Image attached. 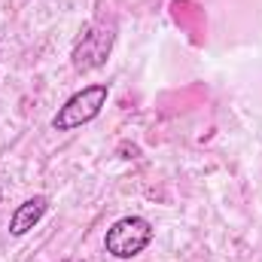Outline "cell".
Here are the masks:
<instances>
[{
    "label": "cell",
    "mask_w": 262,
    "mask_h": 262,
    "mask_svg": "<svg viewBox=\"0 0 262 262\" xmlns=\"http://www.w3.org/2000/svg\"><path fill=\"white\" fill-rule=\"evenodd\" d=\"M107 98H110V85L107 82L82 85L76 95H70L64 104L58 107V113L52 116V128L55 131H76V128H82V125H89L107 107Z\"/></svg>",
    "instance_id": "6da1fadb"
},
{
    "label": "cell",
    "mask_w": 262,
    "mask_h": 262,
    "mask_svg": "<svg viewBox=\"0 0 262 262\" xmlns=\"http://www.w3.org/2000/svg\"><path fill=\"white\" fill-rule=\"evenodd\" d=\"M152 235H156V229H152V223L146 216H122L107 229L104 250L113 259H122V262L134 259L152 244Z\"/></svg>",
    "instance_id": "7a4b0ae2"
},
{
    "label": "cell",
    "mask_w": 262,
    "mask_h": 262,
    "mask_svg": "<svg viewBox=\"0 0 262 262\" xmlns=\"http://www.w3.org/2000/svg\"><path fill=\"white\" fill-rule=\"evenodd\" d=\"M110 49H113V31H110V28L85 25L79 43L73 46V70H76V73H89V70L104 67Z\"/></svg>",
    "instance_id": "3957f363"
},
{
    "label": "cell",
    "mask_w": 262,
    "mask_h": 262,
    "mask_svg": "<svg viewBox=\"0 0 262 262\" xmlns=\"http://www.w3.org/2000/svg\"><path fill=\"white\" fill-rule=\"evenodd\" d=\"M46 210H49V198L46 195H34V198H28V201H21V204L12 210V216H9V235H12V238L28 235V232L46 216Z\"/></svg>",
    "instance_id": "277c9868"
},
{
    "label": "cell",
    "mask_w": 262,
    "mask_h": 262,
    "mask_svg": "<svg viewBox=\"0 0 262 262\" xmlns=\"http://www.w3.org/2000/svg\"><path fill=\"white\" fill-rule=\"evenodd\" d=\"M61 262H82V259H61Z\"/></svg>",
    "instance_id": "5b68a950"
},
{
    "label": "cell",
    "mask_w": 262,
    "mask_h": 262,
    "mask_svg": "<svg viewBox=\"0 0 262 262\" xmlns=\"http://www.w3.org/2000/svg\"><path fill=\"white\" fill-rule=\"evenodd\" d=\"M0 201H3V192H0Z\"/></svg>",
    "instance_id": "8992f818"
}]
</instances>
